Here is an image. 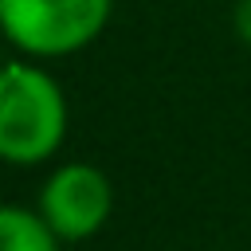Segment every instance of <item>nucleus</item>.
<instances>
[{
  "instance_id": "1",
  "label": "nucleus",
  "mask_w": 251,
  "mask_h": 251,
  "mask_svg": "<svg viewBox=\"0 0 251 251\" xmlns=\"http://www.w3.org/2000/svg\"><path fill=\"white\" fill-rule=\"evenodd\" d=\"M67 94L59 78L31 63H0V161L31 169L51 161L67 141Z\"/></svg>"
},
{
  "instance_id": "2",
  "label": "nucleus",
  "mask_w": 251,
  "mask_h": 251,
  "mask_svg": "<svg viewBox=\"0 0 251 251\" xmlns=\"http://www.w3.org/2000/svg\"><path fill=\"white\" fill-rule=\"evenodd\" d=\"M114 16V0H0V35L24 59H67L90 47Z\"/></svg>"
},
{
  "instance_id": "5",
  "label": "nucleus",
  "mask_w": 251,
  "mask_h": 251,
  "mask_svg": "<svg viewBox=\"0 0 251 251\" xmlns=\"http://www.w3.org/2000/svg\"><path fill=\"white\" fill-rule=\"evenodd\" d=\"M231 24H235V35L251 47V0H235V12H231Z\"/></svg>"
},
{
  "instance_id": "3",
  "label": "nucleus",
  "mask_w": 251,
  "mask_h": 251,
  "mask_svg": "<svg viewBox=\"0 0 251 251\" xmlns=\"http://www.w3.org/2000/svg\"><path fill=\"white\" fill-rule=\"evenodd\" d=\"M35 212L59 235V243H82L106 227L114 212V184L86 161H63L43 180Z\"/></svg>"
},
{
  "instance_id": "4",
  "label": "nucleus",
  "mask_w": 251,
  "mask_h": 251,
  "mask_svg": "<svg viewBox=\"0 0 251 251\" xmlns=\"http://www.w3.org/2000/svg\"><path fill=\"white\" fill-rule=\"evenodd\" d=\"M0 251H59V235L39 212L24 204H0Z\"/></svg>"
}]
</instances>
